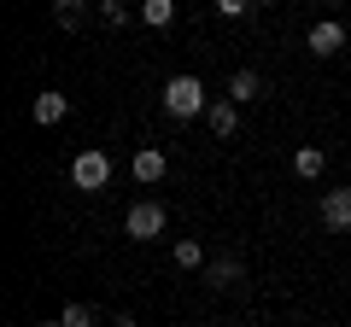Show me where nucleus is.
I'll return each mask as SVG.
<instances>
[{
	"label": "nucleus",
	"instance_id": "obj_1",
	"mask_svg": "<svg viewBox=\"0 0 351 327\" xmlns=\"http://www.w3.org/2000/svg\"><path fill=\"white\" fill-rule=\"evenodd\" d=\"M164 112L170 117H199L205 112V82L199 76H170L164 82Z\"/></svg>",
	"mask_w": 351,
	"mask_h": 327
},
{
	"label": "nucleus",
	"instance_id": "obj_2",
	"mask_svg": "<svg viewBox=\"0 0 351 327\" xmlns=\"http://www.w3.org/2000/svg\"><path fill=\"white\" fill-rule=\"evenodd\" d=\"M71 181H76L82 193H100L106 181H112V158H106V152H94V146L76 152V158H71Z\"/></svg>",
	"mask_w": 351,
	"mask_h": 327
},
{
	"label": "nucleus",
	"instance_id": "obj_3",
	"mask_svg": "<svg viewBox=\"0 0 351 327\" xmlns=\"http://www.w3.org/2000/svg\"><path fill=\"white\" fill-rule=\"evenodd\" d=\"M164 222H170V216H164V205H152V199H147V205H135V211L123 216V234H129V239H158V234H164Z\"/></svg>",
	"mask_w": 351,
	"mask_h": 327
},
{
	"label": "nucleus",
	"instance_id": "obj_4",
	"mask_svg": "<svg viewBox=\"0 0 351 327\" xmlns=\"http://www.w3.org/2000/svg\"><path fill=\"white\" fill-rule=\"evenodd\" d=\"M339 47H346V29H339L334 18H322V24L311 29V53H316V59H334Z\"/></svg>",
	"mask_w": 351,
	"mask_h": 327
},
{
	"label": "nucleus",
	"instance_id": "obj_5",
	"mask_svg": "<svg viewBox=\"0 0 351 327\" xmlns=\"http://www.w3.org/2000/svg\"><path fill=\"white\" fill-rule=\"evenodd\" d=\"M322 222H328V228H339V234L351 228V187H334V193L322 199Z\"/></svg>",
	"mask_w": 351,
	"mask_h": 327
},
{
	"label": "nucleus",
	"instance_id": "obj_6",
	"mask_svg": "<svg viewBox=\"0 0 351 327\" xmlns=\"http://www.w3.org/2000/svg\"><path fill=\"white\" fill-rule=\"evenodd\" d=\"M205 117H211L217 140H228V135L240 129V105H234V100H217V105H205Z\"/></svg>",
	"mask_w": 351,
	"mask_h": 327
},
{
	"label": "nucleus",
	"instance_id": "obj_7",
	"mask_svg": "<svg viewBox=\"0 0 351 327\" xmlns=\"http://www.w3.org/2000/svg\"><path fill=\"white\" fill-rule=\"evenodd\" d=\"M258 94H263L258 70H234V76H228V100H234V105H252Z\"/></svg>",
	"mask_w": 351,
	"mask_h": 327
},
{
	"label": "nucleus",
	"instance_id": "obj_8",
	"mask_svg": "<svg viewBox=\"0 0 351 327\" xmlns=\"http://www.w3.org/2000/svg\"><path fill=\"white\" fill-rule=\"evenodd\" d=\"M64 112H71V100H64V94H36V123H41V129L64 123Z\"/></svg>",
	"mask_w": 351,
	"mask_h": 327
},
{
	"label": "nucleus",
	"instance_id": "obj_9",
	"mask_svg": "<svg viewBox=\"0 0 351 327\" xmlns=\"http://www.w3.org/2000/svg\"><path fill=\"white\" fill-rule=\"evenodd\" d=\"M129 170H135V181H164V152L158 146H141Z\"/></svg>",
	"mask_w": 351,
	"mask_h": 327
},
{
	"label": "nucleus",
	"instance_id": "obj_10",
	"mask_svg": "<svg viewBox=\"0 0 351 327\" xmlns=\"http://www.w3.org/2000/svg\"><path fill=\"white\" fill-rule=\"evenodd\" d=\"M234 280H240V257H217V263H205V287L223 292V287H234Z\"/></svg>",
	"mask_w": 351,
	"mask_h": 327
},
{
	"label": "nucleus",
	"instance_id": "obj_11",
	"mask_svg": "<svg viewBox=\"0 0 351 327\" xmlns=\"http://www.w3.org/2000/svg\"><path fill=\"white\" fill-rule=\"evenodd\" d=\"M141 18H147L152 29H170L176 24V0H141Z\"/></svg>",
	"mask_w": 351,
	"mask_h": 327
},
{
	"label": "nucleus",
	"instance_id": "obj_12",
	"mask_svg": "<svg viewBox=\"0 0 351 327\" xmlns=\"http://www.w3.org/2000/svg\"><path fill=\"white\" fill-rule=\"evenodd\" d=\"M293 170H299V176H322V170H328V152L322 146H299V152H293Z\"/></svg>",
	"mask_w": 351,
	"mask_h": 327
},
{
	"label": "nucleus",
	"instance_id": "obj_13",
	"mask_svg": "<svg viewBox=\"0 0 351 327\" xmlns=\"http://www.w3.org/2000/svg\"><path fill=\"white\" fill-rule=\"evenodd\" d=\"M176 269H205V252H199V239H176Z\"/></svg>",
	"mask_w": 351,
	"mask_h": 327
},
{
	"label": "nucleus",
	"instance_id": "obj_14",
	"mask_svg": "<svg viewBox=\"0 0 351 327\" xmlns=\"http://www.w3.org/2000/svg\"><path fill=\"white\" fill-rule=\"evenodd\" d=\"M59 322H64V327H94V310H88V304H64Z\"/></svg>",
	"mask_w": 351,
	"mask_h": 327
},
{
	"label": "nucleus",
	"instance_id": "obj_15",
	"mask_svg": "<svg viewBox=\"0 0 351 327\" xmlns=\"http://www.w3.org/2000/svg\"><path fill=\"white\" fill-rule=\"evenodd\" d=\"M53 12H59L64 29H76V18H82V0H53Z\"/></svg>",
	"mask_w": 351,
	"mask_h": 327
},
{
	"label": "nucleus",
	"instance_id": "obj_16",
	"mask_svg": "<svg viewBox=\"0 0 351 327\" xmlns=\"http://www.w3.org/2000/svg\"><path fill=\"white\" fill-rule=\"evenodd\" d=\"M100 18H106L112 29H123V24H129V6H123V0H106V6H100Z\"/></svg>",
	"mask_w": 351,
	"mask_h": 327
},
{
	"label": "nucleus",
	"instance_id": "obj_17",
	"mask_svg": "<svg viewBox=\"0 0 351 327\" xmlns=\"http://www.w3.org/2000/svg\"><path fill=\"white\" fill-rule=\"evenodd\" d=\"M217 12H223V18H246L252 0H217Z\"/></svg>",
	"mask_w": 351,
	"mask_h": 327
},
{
	"label": "nucleus",
	"instance_id": "obj_18",
	"mask_svg": "<svg viewBox=\"0 0 351 327\" xmlns=\"http://www.w3.org/2000/svg\"><path fill=\"white\" fill-rule=\"evenodd\" d=\"M117 327H147V322H129V315H123V322H117Z\"/></svg>",
	"mask_w": 351,
	"mask_h": 327
},
{
	"label": "nucleus",
	"instance_id": "obj_19",
	"mask_svg": "<svg viewBox=\"0 0 351 327\" xmlns=\"http://www.w3.org/2000/svg\"><path fill=\"white\" fill-rule=\"evenodd\" d=\"M328 6H351V0H328Z\"/></svg>",
	"mask_w": 351,
	"mask_h": 327
},
{
	"label": "nucleus",
	"instance_id": "obj_20",
	"mask_svg": "<svg viewBox=\"0 0 351 327\" xmlns=\"http://www.w3.org/2000/svg\"><path fill=\"white\" fill-rule=\"evenodd\" d=\"M41 327H64V322H41Z\"/></svg>",
	"mask_w": 351,
	"mask_h": 327
}]
</instances>
